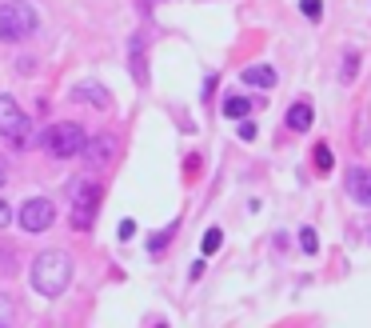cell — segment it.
<instances>
[{"mask_svg": "<svg viewBox=\"0 0 371 328\" xmlns=\"http://www.w3.org/2000/svg\"><path fill=\"white\" fill-rule=\"evenodd\" d=\"M72 280V256L64 248H49L33 261V288L40 296H60Z\"/></svg>", "mask_w": 371, "mask_h": 328, "instance_id": "obj_1", "label": "cell"}, {"mask_svg": "<svg viewBox=\"0 0 371 328\" xmlns=\"http://www.w3.org/2000/svg\"><path fill=\"white\" fill-rule=\"evenodd\" d=\"M36 33V8L28 0H4L0 4V40H24Z\"/></svg>", "mask_w": 371, "mask_h": 328, "instance_id": "obj_2", "label": "cell"}, {"mask_svg": "<svg viewBox=\"0 0 371 328\" xmlns=\"http://www.w3.org/2000/svg\"><path fill=\"white\" fill-rule=\"evenodd\" d=\"M68 192H72V229H92V220H96V208H100V184L92 177H76V181L68 184Z\"/></svg>", "mask_w": 371, "mask_h": 328, "instance_id": "obj_3", "label": "cell"}, {"mask_svg": "<svg viewBox=\"0 0 371 328\" xmlns=\"http://www.w3.org/2000/svg\"><path fill=\"white\" fill-rule=\"evenodd\" d=\"M84 140H88V136H84V129L76 124V120H60V124H52V129L40 136V145L49 148L52 156H60V161L84 152Z\"/></svg>", "mask_w": 371, "mask_h": 328, "instance_id": "obj_4", "label": "cell"}, {"mask_svg": "<svg viewBox=\"0 0 371 328\" xmlns=\"http://www.w3.org/2000/svg\"><path fill=\"white\" fill-rule=\"evenodd\" d=\"M28 132H33V124H28L24 108L12 97H0V136L12 148H24L28 145Z\"/></svg>", "mask_w": 371, "mask_h": 328, "instance_id": "obj_5", "label": "cell"}, {"mask_svg": "<svg viewBox=\"0 0 371 328\" xmlns=\"http://www.w3.org/2000/svg\"><path fill=\"white\" fill-rule=\"evenodd\" d=\"M52 220H56L52 200H44V197L24 200V208H20V229H24V232H49Z\"/></svg>", "mask_w": 371, "mask_h": 328, "instance_id": "obj_6", "label": "cell"}, {"mask_svg": "<svg viewBox=\"0 0 371 328\" xmlns=\"http://www.w3.org/2000/svg\"><path fill=\"white\" fill-rule=\"evenodd\" d=\"M84 156H88V164H92V168H104V164H108V156H112V136H108V132L88 136V140H84Z\"/></svg>", "mask_w": 371, "mask_h": 328, "instance_id": "obj_7", "label": "cell"}, {"mask_svg": "<svg viewBox=\"0 0 371 328\" xmlns=\"http://www.w3.org/2000/svg\"><path fill=\"white\" fill-rule=\"evenodd\" d=\"M347 192H352V200H359L363 208H371V168H352V172H347Z\"/></svg>", "mask_w": 371, "mask_h": 328, "instance_id": "obj_8", "label": "cell"}, {"mask_svg": "<svg viewBox=\"0 0 371 328\" xmlns=\"http://www.w3.org/2000/svg\"><path fill=\"white\" fill-rule=\"evenodd\" d=\"M76 100H88L92 108H108V104H112V92L96 81H80L76 84Z\"/></svg>", "mask_w": 371, "mask_h": 328, "instance_id": "obj_9", "label": "cell"}, {"mask_svg": "<svg viewBox=\"0 0 371 328\" xmlns=\"http://www.w3.org/2000/svg\"><path fill=\"white\" fill-rule=\"evenodd\" d=\"M243 84L272 88V84H275V68H272V65H252V68H243Z\"/></svg>", "mask_w": 371, "mask_h": 328, "instance_id": "obj_10", "label": "cell"}, {"mask_svg": "<svg viewBox=\"0 0 371 328\" xmlns=\"http://www.w3.org/2000/svg\"><path fill=\"white\" fill-rule=\"evenodd\" d=\"M288 129L291 132H307V129H311V104H307V100H300V104H291V108H288Z\"/></svg>", "mask_w": 371, "mask_h": 328, "instance_id": "obj_11", "label": "cell"}, {"mask_svg": "<svg viewBox=\"0 0 371 328\" xmlns=\"http://www.w3.org/2000/svg\"><path fill=\"white\" fill-rule=\"evenodd\" d=\"M252 108H259V100H248V97H227L224 100L227 120H243V116H252Z\"/></svg>", "mask_w": 371, "mask_h": 328, "instance_id": "obj_12", "label": "cell"}, {"mask_svg": "<svg viewBox=\"0 0 371 328\" xmlns=\"http://www.w3.org/2000/svg\"><path fill=\"white\" fill-rule=\"evenodd\" d=\"M220 245H224V232H220V229H208V232H204V240H200V252H204V256H212Z\"/></svg>", "mask_w": 371, "mask_h": 328, "instance_id": "obj_13", "label": "cell"}, {"mask_svg": "<svg viewBox=\"0 0 371 328\" xmlns=\"http://www.w3.org/2000/svg\"><path fill=\"white\" fill-rule=\"evenodd\" d=\"M300 248H304L307 256L320 252V236H316V229H300Z\"/></svg>", "mask_w": 371, "mask_h": 328, "instance_id": "obj_14", "label": "cell"}, {"mask_svg": "<svg viewBox=\"0 0 371 328\" xmlns=\"http://www.w3.org/2000/svg\"><path fill=\"white\" fill-rule=\"evenodd\" d=\"M12 316H17V304H12V296H4V293H0V328H4V325H12Z\"/></svg>", "mask_w": 371, "mask_h": 328, "instance_id": "obj_15", "label": "cell"}, {"mask_svg": "<svg viewBox=\"0 0 371 328\" xmlns=\"http://www.w3.org/2000/svg\"><path fill=\"white\" fill-rule=\"evenodd\" d=\"M300 8L307 20H323V0H300Z\"/></svg>", "mask_w": 371, "mask_h": 328, "instance_id": "obj_16", "label": "cell"}, {"mask_svg": "<svg viewBox=\"0 0 371 328\" xmlns=\"http://www.w3.org/2000/svg\"><path fill=\"white\" fill-rule=\"evenodd\" d=\"M316 164H320V172H331V148L327 145L316 148Z\"/></svg>", "mask_w": 371, "mask_h": 328, "instance_id": "obj_17", "label": "cell"}, {"mask_svg": "<svg viewBox=\"0 0 371 328\" xmlns=\"http://www.w3.org/2000/svg\"><path fill=\"white\" fill-rule=\"evenodd\" d=\"M355 68H359V56L352 52V56H343V72H339V76H343V81H352V76H355Z\"/></svg>", "mask_w": 371, "mask_h": 328, "instance_id": "obj_18", "label": "cell"}, {"mask_svg": "<svg viewBox=\"0 0 371 328\" xmlns=\"http://www.w3.org/2000/svg\"><path fill=\"white\" fill-rule=\"evenodd\" d=\"M240 140H256V124H252L248 116L240 120Z\"/></svg>", "mask_w": 371, "mask_h": 328, "instance_id": "obj_19", "label": "cell"}, {"mask_svg": "<svg viewBox=\"0 0 371 328\" xmlns=\"http://www.w3.org/2000/svg\"><path fill=\"white\" fill-rule=\"evenodd\" d=\"M4 224H12V204H8V200H0V229H4Z\"/></svg>", "mask_w": 371, "mask_h": 328, "instance_id": "obj_20", "label": "cell"}, {"mask_svg": "<svg viewBox=\"0 0 371 328\" xmlns=\"http://www.w3.org/2000/svg\"><path fill=\"white\" fill-rule=\"evenodd\" d=\"M136 236V224L132 220H120V240H132Z\"/></svg>", "mask_w": 371, "mask_h": 328, "instance_id": "obj_21", "label": "cell"}, {"mask_svg": "<svg viewBox=\"0 0 371 328\" xmlns=\"http://www.w3.org/2000/svg\"><path fill=\"white\" fill-rule=\"evenodd\" d=\"M168 236H172V229H164L160 236H152V252H160V248H164V240H168Z\"/></svg>", "mask_w": 371, "mask_h": 328, "instance_id": "obj_22", "label": "cell"}, {"mask_svg": "<svg viewBox=\"0 0 371 328\" xmlns=\"http://www.w3.org/2000/svg\"><path fill=\"white\" fill-rule=\"evenodd\" d=\"M0 184H4V168H0Z\"/></svg>", "mask_w": 371, "mask_h": 328, "instance_id": "obj_23", "label": "cell"}]
</instances>
